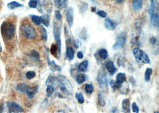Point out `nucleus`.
<instances>
[{"label": "nucleus", "instance_id": "9", "mask_svg": "<svg viewBox=\"0 0 159 113\" xmlns=\"http://www.w3.org/2000/svg\"><path fill=\"white\" fill-rule=\"evenodd\" d=\"M127 40V32L122 31L120 32L117 36L116 42L113 45V49L114 50H119L123 48L126 44Z\"/></svg>", "mask_w": 159, "mask_h": 113}, {"label": "nucleus", "instance_id": "19", "mask_svg": "<svg viewBox=\"0 0 159 113\" xmlns=\"http://www.w3.org/2000/svg\"><path fill=\"white\" fill-rule=\"evenodd\" d=\"M122 110L124 113H130V102L128 98L124 99L122 102Z\"/></svg>", "mask_w": 159, "mask_h": 113}, {"label": "nucleus", "instance_id": "25", "mask_svg": "<svg viewBox=\"0 0 159 113\" xmlns=\"http://www.w3.org/2000/svg\"><path fill=\"white\" fill-rule=\"evenodd\" d=\"M88 66V60H85L79 63L78 66V69L80 72H85Z\"/></svg>", "mask_w": 159, "mask_h": 113}, {"label": "nucleus", "instance_id": "55", "mask_svg": "<svg viewBox=\"0 0 159 113\" xmlns=\"http://www.w3.org/2000/svg\"><path fill=\"white\" fill-rule=\"evenodd\" d=\"M61 112H62V113H64L65 111H63V110H59V111H58V113H61Z\"/></svg>", "mask_w": 159, "mask_h": 113}, {"label": "nucleus", "instance_id": "27", "mask_svg": "<svg viewBox=\"0 0 159 113\" xmlns=\"http://www.w3.org/2000/svg\"><path fill=\"white\" fill-rule=\"evenodd\" d=\"M23 7V5L19 2H17L16 1L10 2L9 3H8V4H7V7L10 10H14L15 8H17L19 7Z\"/></svg>", "mask_w": 159, "mask_h": 113}, {"label": "nucleus", "instance_id": "37", "mask_svg": "<svg viewBox=\"0 0 159 113\" xmlns=\"http://www.w3.org/2000/svg\"><path fill=\"white\" fill-rule=\"evenodd\" d=\"M94 90V85L92 84H87L85 86V91L88 94H91Z\"/></svg>", "mask_w": 159, "mask_h": 113}, {"label": "nucleus", "instance_id": "20", "mask_svg": "<svg viewBox=\"0 0 159 113\" xmlns=\"http://www.w3.org/2000/svg\"><path fill=\"white\" fill-rule=\"evenodd\" d=\"M150 16V21L152 25L157 28L159 27V13L152 14Z\"/></svg>", "mask_w": 159, "mask_h": 113}, {"label": "nucleus", "instance_id": "45", "mask_svg": "<svg viewBox=\"0 0 159 113\" xmlns=\"http://www.w3.org/2000/svg\"><path fill=\"white\" fill-rule=\"evenodd\" d=\"M97 14L98 15H99L100 17H101L102 18H106L107 14V13H105V11H102V10H99L97 12Z\"/></svg>", "mask_w": 159, "mask_h": 113}, {"label": "nucleus", "instance_id": "22", "mask_svg": "<svg viewBox=\"0 0 159 113\" xmlns=\"http://www.w3.org/2000/svg\"><path fill=\"white\" fill-rule=\"evenodd\" d=\"M119 90L121 92V93L124 95H127L128 94V92H130V87L128 84L126 83V81L121 85Z\"/></svg>", "mask_w": 159, "mask_h": 113}, {"label": "nucleus", "instance_id": "8", "mask_svg": "<svg viewBox=\"0 0 159 113\" xmlns=\"http://www.w3.org/2000/svg\"><path fill=\"white\" fill-rule=\"evenodd\" d=\"M97 81L101 89L104 91L108 90V85H109L108 77L106 72H105L103 68H101L98 72Z\"/></svg>", "mask_w": 159, "mask_h": 113}, {"label": "nucleus", "instance_id": "26", "mask_svg": "<svg viewBox=\"0 0 159 113\" xmlns=\"http://www.w3.org/2000/svg\"><path fill=\"white\" fill-rule=\"evenodd\" d=\"M97 53L102 60H105L108 57V52L105 49H100L98 52H97Z\"/></svg>", "mask_w": 159, "mask_h": 113}, {"label": "nucleus", "instance_id": "42", "mask_svg": "<svg viewBox=\"0 0 159 113\" xmlns=\"http://www.w3.org/2000/svg\"><path fill=\"white\" fill-rule=\"evenodd\" d=\"M125 58L123 57L120 56L118 59H117V65L119 66H122V67H125Z\"/></svg>", "mask_w": 159, "mask_h": 113}, {"label": "nucleus", "instance_id": "21", "mask_svg": "<svg viewBox=\"0 0 159 113\" xmlns=\"http://www.w3.org/2000/svg\"><path fill=\"white\" fill-rule=\"evenodd\" d=\"M126 81V76L125 73L120 72L116 75V82L119 84L121 85Z\"/></svg>", "mask_w": 159, "mask_h": 113}, {"label": "nucleus", "instance_id": "58", "mask_svg": "<svg viewBox=\"0 0 159 113\" xmlns=\"http://www.w3.org/2000/svg\"><path fill=\"white\" fill-rule=\"evenodd\" d=\"M22 1H23V0H22Z\"/></svg>", "mask_w": 159, "mask_h": 113}, {"label": "nucleus", "instance_id": "50", "mask_svg": "<svg viewBox=\"0 0 159 113\" xmlns=\"http://www.w3.org/2000/svg\"><path fill=\"white\" fill-rule=\"evenodd\" d=\"M77 56L80 59H82L83 57H84V54L83 53L81 52V51H79L78 53H77Z\"/></svg>", "mask_w": 159, "mask_h": 113}, {"label": "nucleus", "instance_id": "3", "mask_svg": "<svg viewBox=\"0 0 159 113\" xmlns=\"http://www.w3.org/2000/svg\"><path fill=\"white\" fill-rule=\"evenodd\" d=\"M1 33L2 37L6 40H11L15 36V26L10 21H4L1 26Z\"/></svg>", "mask_w": 159, "mask_h": 113}, {"label": "nucleus", "instance_id": "38", "mask_svg": "<svg viewBox=\"0 0 159 113\" xmlns=\"http://www.w3.org/2000/svg\"><path fill=\"white\" fill-rule=\"evenodd\" d=\"M38 0H30L28 2V6L31 8H36L38 6Z\"/></svg>", "mask_w": 159, "mask_h": 113}, {"label": "nucleus", "instance_id": "23", "mask_svg": "<svg viewBox=\"0 0 159 113\" xmlns=\"http://www.w3.org/2000/svg\"><path fill=\"white\" fill-rule=\"evenodd\" d=\"M66 57L70 60H72L74 57V51L72 47L68 46L66 48Z\"/></svg>", "mask_w": 159, "mask_h": 113}, {"label": "nucleus", "instance_id": "7", "mask_svg": "<svg viewBox=\"0 0 159 113\" xmlns=\"http://www.w3.org/2000/svg\"><path fill=\"white\" fill-rule=\"evenodd\" d=\"M133 55L135 59V60L138 63H143L145 64L150 63V60L148 56L143 50L139 49L138 47H135L133 49Z\"/></svg>", "mask_w": 159, "mask_h": 113}, {"label": "nucleus", "instance_id": "15", "mask_svg": "<svg viewBox=\"0 0 159 113\" xmlns=\"http://www.w3.org/2000/svg\"><path fill=\"white\" fill-rule=\"evenodd\" d=\"M105 68L110 75H113L117 71V69L115 67L113 62L111 60H109L105 63Z\"/></svg>", "mask_w": 159, "mask_h": 113}, {"label": "nucleus", "instance_id": "36", "mask_svg": "<svg viewBox=\"0 0 159 113\" xmlns=\"http://www.w3.org/2000/svg\"><path fill=\"white\" fill-rule=\"evenodd\" d=\"M75 98L78 100V102L81 104H83L85 101L84 95H83L82 93H81V92H76L75 94Z\"/></svg>", "mask_w": 159, "mask_h": 113}, {"label": "nucleus", "instance_id": "57", "mask_svg": "<svg viewBox=\"0 0 159 113\" xmlns=\"http://www.w3.org/2000/svg\"><path fill=\"white\" fill-rule=\"evenodd\" d=\"M154 113H159V111H155V112H154Z\"/></svg>", "mask_w": 159, "mask_h": 113}, {"label": "nucleus", "instance_id": "48", "mask_svg": "<svg viewBox=\"0 0 159 113\" xmlns=\"http://www.w3.org/2000/svg\"><path fill=\"white\" fill-rule=\"evenodd\" d=\"M129 81L133 86H135L136 85V80L133 76H130L129 78Z\"/></svg>", "mask_w": 159, "mask_h": 113}, {"label": "nucleus", "instance_id": "52", "mask_svg": "<svg viewBox=\"0 0 159 113\" xmlns=\"http://www.w3.org/2000/svg\"><path fill=\"white\" fill-rule=\"evenodd\" d=\"M117 4H122V2H124L125 0H115Z\"/></svg>", "mask_w": 159, "mask_h": 113}, {"label": "nucleus", "instance_id": "47", "mask_svg": "<svg viewBox=\"0 0 159 113\" xmlns=\"http://www.w3.org/2000/svg\"><path fill=\"white\" fill-rule=\"evenodd\" d=\"M87 8H88V5L86 3H85V5H81V7H80V12L81 13H84L87 10Z\"/></svg>", "mask_w": 159, "mask_h": 113}, {"label": "nucleus", "instance_id": "2", "mask_svg": "<svg viewBox=\"0 0 159 113\" xmlns=\"http://www.w3.org/2000/svg\"><path fill=\"white\" fill-rule=\"evenodd\" d=\"M142 23L137 21L132 30L130 43L137 47L141 46L144 42V36L142 30Z\"/></svg>", "mask_w": 159, "mask_h": 113}, {"label": "nucleus", "instance_id": "4", "mask_svg": "<svg viewBox=\"0 0 159 113\" xmlns=\"http://www.w3.org/2000/svg\"><path fill=\"white\" fill-rule=\"evenodd\" d=\"M61 28H62V23L61 20L59 21L56 20V18L54 19L53 21V32H54V36L56 42V44L58 48V56H61Z\"/></svg>", "mask_w": 159, "mask_h": 113}, {"label": "nucleus", "instance_id": "49", "mask_svg": "<svg viewBox=\"0 0 159 113\" xmlns=\"http://www.w3.org/2000/svg\"><path fill=\"white\" fill-rule=\"evenodd\" d=\"M157 42V40L156 39V37H151L150 39V43L151 44H155Z\"/></svg>", "mask_w": 159, "mask_h": 113}, {"label": "nucleus", "instance_id": "6", "mask_svg": "<svg viewBox=\"0 0 159 113\" xmlns=\"http://www.w3.org/2000/svg\"><path fill=\"white\" fill-rule=\"evenodd\" d=\"M26 63L32 66H40L41 65V61L40 55L36 50H32L30 51L26 57Z\"/></svg>", "mask_w": 159, "mask_h": 113}, {"label": "nucleus", "instance_id": "54", "mask_svg": "<svg viewBox=\"0 0 159 113\" xmlns=\"http://www.w3.org/2000/svg\"><path fill=\"white\" fill-rule=\"evenodd\" d=\"M91 11L92 12H95V7H92L91 8Z\"/></svg>", "mask_w": 159, "mask_h": 113}, {"label": "nucleus", "instance_id": "1", "mask_svg": "<svg viewBox=\"0 0 159 113\" xmlns=\"http://www.w3.org/2000/svg\"><path fill=\"white\" fill-rule=\"evenodd\" d=\"M57 79L58 86L61 92L59 93L58 97L61 98V95H63V98H66V95H71L73 92V88L69 79L61 75L58 76Z\"/></svg>", "mask_w": 159, "mask_h": 113}, {"label": "nucleus", "instance_id": "12", "mask_svg": "<svg viewBox=\"0 0 159 113\" xmlns=\"http://www.w3.org/2000/svg\"><path fill=\"white\" fill-rule=\"evenodd\" d=\"M118 24L117 23L113 21V20L109 18H106L104 21V26L105 28L108 30L110 31H113L116 29Z\"/></svg>", "mask_w": 159, "mask_h": 113}, {"label": "nucleus", "instance_id": "35", "mask_svg": "<svg viewBox=\"0 0 159 113\" xmlns=\"http://www.w3.org/2000/svg\"><path fill=\"white\" fill-rule=\"evenodd\" d=\"M98 102L101 107H103L105 105V101L104 98V95L102 92H99L98 94Z\"/></svg>", "mask_w": 159, "mask_h": 113}, {"label": "nucleus", "instance_id": "24", "mask_svg": "<svg viewBox=\"0 0 159 113\" xmlns=\"http://www.w3.org/2000/svg\"><path fill=\"white\" fill-rule=\"evenodd\" d=\"M41 23H43V26L48 27L50 24V15L48 14H43V15L40 16Z\"/></svg>", "mask_w": 159, "mask_h": 113}, {"label": "nucleus", "instance_id": "46", "mask_svg": "<svg viewBox=\"0 0 159 113\" xmlns=\"http://www.w3.org/2000/svg\"><path fill=\"white\" fill-rule=\"evenodd\" d=\"M55 18H56V20H59V21H61V20L62 16H61V14L60 13V12L59 10L55 11Z\"/></svg>", "mask_w": 159, "mask_h": 113}, {"label": "nucleus", "instance_id": "53", "mask_svg": "<svg viewBox=\"0 0 159 113\" xmlns=\"http://www.w3.org/2000/svg\"><path fill=\"white\" fill-rule=\"evenodd\" d=\"M90 1H91L92 3H94V4H98V2L95 1V0H89Z\"/></svg>", "mask_w": 159, "mask_h": 113}, {"label": "nucleus", "instance_id": "51", "mask_svg": "<svg viewBox=\"0 0 159 113\" xmlns=\"http://www.w3.org/2000/svg\"><path fill=\"white\" fill-rule=\"evenodd\" d=\"M110 112H111V113H116V112H119V111H117V107H113V108L112 109V110H111Z\"/></svg>", "mask_w": 159, "mask_h": 113}, {"label": "nucleus", "instance_id": "18", "mask_svg": "<svg viewBox=\"0 0 159 113\" xmlns=\"http://www.w3.org/2000/svg\"><path fill=\"white\" fill-rule=\"evenodd\" d=\"M54 5L59 10H62L67 6L68 0H54Z\"/></svg>", "mask_w": 159, "mask_h": 113}, {"label": "nucleus", "instance_id": "40", "mask_svg": "<svg viewBox=\"0 0 159 113\" xmlns=\"http://www.w3.org/2000/svg\"><path fill=\"white\" fill-rule=\"evenodd\" d=\"M46 92H47V94L48 95V97H51L53 94L54 93V88L52 86H48L47 88V89H46Z\"/></svg>", "mask_w": 159, "mask_h": 113}, {"label": "nucleus", "instance_id": "16", "mask_svg": "<svg viewBox=\"0 0 159 113\" xmlns=\"http://www.w3.org/2000/svg\"><path fill=\"white\" fill-rule=\"evenodd\" d=\"M45 85H47V86H52L53 87H54V86H58L57 77H55L52 75H49L46 80Z\"/></svg>", "mask_w": 159, "mask_h": 113}, {"label": "nucleus", "instance_id": "56", "mask_svg": "<svg viewBox=\"0 0 159 113\" xmlns=\"http://www.w3.org/2000/svg\"><path fill=\"white\" fill-rule=\"evenodd\" d=\"M1 51H2V46H1V45L0 44V53L1 52Z\"/></svg>", "mask_w": 159, "mask_h": 113}, {"label": "nucleus", "instance_id": "41", "mask_svg": "<svg viewBox=\"0 0 159 113\" xmlns=\"http://www.w3.org/2000/svg\"><path fill=\"white\" fill-rule=\"evenodd\" d=\"M110 84L111 85V86H112V88H113V90H115V89H119L120 86L122 85V84H121V85L119 84L118 83L116 82V81H114L113 80H111V81H110Z\"/></svg>", "mask_w": 159, "mask_h": 113}, {"label": "nucleus", "instance_id": "14", "mask_svg": "<svg viewBox=\"0 0 159 113\" xmlns=\"http://www.w3.org/2000/svg\"><path fill=\"white\" fill-rule=\"evenodd\" d=\"M38 85H35L34 86H29V88H28V89L26 90L25 94H26V95L28 96V97L29 98V99H32L35 94L37 93L38 90Z\"/></svg>", "mask_w": 159, "mask_h": 113}, {"label": "nucleus", "instance_id": "28", "mask_svg": "<svg viewBox=\"0 0 159 113\" xmlns=\"http://www.w3.org/2000/svg\"><path fill=\"white\" fill-rule=\"evenodd\" d=\"M40 31L41 33V40L43 41H47V39H48V34H47V30L45 28V27L41 26L40 27Z\"/></svg>", "mask_w": 159, "mask_h": 113}, {"label": "nucleus", "instance_id": "13", "mask_svg": "<svg viewBox=\"0 0 159 113\" xmlns=\"http://www.w3.org/2000/svg\"><path fill=\"white\" fill-rule=\"evenodd\" d=\"M159 5H158V2L157 0H151L150 2V5L148 8V13L150 15L152 14H156L159 13Z\"/></svg>", "mask_w": 159, "mask_h": 113}, {"label": "nucleus", "instance_id": "29", "mask_svg": "<svg viewBox=\"0 0 159 113\" xmlns=\"http://www.w3.org/2000/svg\"><path fill=\"white\" fill-rule=\"evenodd\" d=\"M29 87V85H28L26 84H25V83H22V84H19L17 85L16 89L19 91H20V92H21L22 93H25V94L26 90L28 89V88Z\"/></svg>", "mask_w": 159, "mask_h": 113}, {"label": "nucleus", "instance_id": "30", "mask_svg": "<svg viewBox=\"0 0 159 113\" xmlns=\"http://www.w3.org/2000/svg\"><path fill=\"white\" fill-rule=\"evenodd\" d=\"M48 65L50 66V69L52 71H57L60 72L61 71V68L60 66L57 65L55 62V61H50V62L48 63Z\"/></svg>", "mask_w": 159, "mask_h": 113}, {"label": "nucleus", "instance_id": "32", "mask_svg": "<svg viewBox=\"0 0 159 113\" xmlns=\"http://www.w3.org/2000/svg\"><path fill=\"white\" fill-rule=\"evenodd\" d=\"M86 79H87L86 75L85 74H82V73L78 74L76 77V81L77 83L79 84H81L84 83L86 81Z\"/></svg>", "mask_w": 159, "mask_h": 113}, {"label": "nucleus", "instance_id": "39", "mask_svg": "<svg viewBox=\"0 0 159 113\" xmlns=\"http://www.w3.org/2000/svg\"><path fill=\"white\" fill-rule=\"evenodd\" d=\"M36 76V73L33 71H28L26 73V77L28 79H32Z\"/></svg>", "mask_w": 159, "mask_h": 113}, {"label": "nucleus", "instance_id": "43", "mask_svg": "<svg viewBox=\"0 0 159 113\" xmlns=\"http://www.w3.org/2000/svg\"><path fill=\"white\" fill-rule=\"evenodd\" d=\"M79 37L83 39V40H86L87 37V30L84 28L79 33Z\"/></svg>", "mask_w": 159, "mask_h": 113}, {"label": "nucleus", "instance_id": "11", "mask_svg": "<svg viewBox=\"0 0 159 113\" xmlns=\"http://www.w3.org/2000/svg\"><path fill=\"white\" fill-rule=\"evenodd\" d=\"M65 15H66V21L69 26V27H72L73 24V9L72 7H69L66 8L65 10Z\"/></svg>", "mask_w": 159, "mask_h": 113}, {"label": "nucleus", "instance_id": "33", "mask_svg": "<svg viewBox=\"0 0 159 113\" xmlns=\"http://www.w3.org/2000/svg\"><path fill=\"white\" fill-rule=\"evenodd\" d=\"M153 69L151 68H148L146 69L145 72L144 79L146 82H148L150 81L151 76L153 73Z\"/></svg>", "mask_w": 159, "mask_h": 113}, {"label": "nucleus", "instance_id": "5", "mask_svg": "<svg viewBox=\"0 0 159 113\" xmlns=\"http://www.w3.org/2000/svg\"><path fill=\"white\" fill-rule=\"evenodd\" d=\"M20 31L22 36L27 39H33L37 36L36 30L29 23L22 24L20 26Z\"/></svg>", "mask_w": 159, "mask_h": 113}, {"label": "nucleus", "instance_id": "10", "mask_svg": "<svg viewBox=\"0 0 159 113\" xmlns=\"http://www.w3.org/2000/svg\"><path fill=\"white\" fill-rule=\"evenodd\" d=\"M9 113H23L24 110L23 107L15 102H8L7 104Z\"/></svg>", "mask_w": 159, "mask_h": 113}, {"label": "nucleus", "instance_id": "17", "mask_svg": "<svg viewBox=\"0 0 159 113\" xmlns=\"http://www.w3.org/2000/svg\"><path fill=\"white\" fill-rule=\"evenodd\" d=\"M143 4V0H133L132 8L134 11H138L141 10Z\"/></svg>", "mask_w": 159, "mask_h": 113}, {"label": "nucleus", "instance_id": "44", "mask_svg": "<svg viewBox=\"0 0 159 113\" xmlns=\"http://www.w3.org/2000/svg\"><path fill=\"white\" fill-rule=\"evenodd\" d=\"M132 111L133 113H138L140 112L139 107L135 102H133L132 104Z\"/></svg>", "mask_w": 159, "mask_h": 113}, {"label": "nucleus", "instance_id": "34", "mask_svg": "<svg viewBox=\"0 0 159 113\" xmlns=\"http://www.w3.org/2000/svg\"><path fill=\"white\" fill-rule=\"evenodd\" d=\"M50 52H51V55H52L53 56L56 57V58H58V48H57V44H53L51 45V48H50Z\"/></svg>", "mask_w": 159, "mask_h": 113}, {"label": "nucleus", "instance_id": "31", "mask_svg": "<svg viewBox=\"0 0 159 113\" xmlns=\"http://www.w3.org/2000/svg\"><path fill=\"white\" fill-rule=\"evenodd\" d=\"M30 18L32 21L36 26H40L41 24V18L40 16H38L36 15H31Z\"/></svg>", "mask_w": 159, "mask_h": 113}]
</instances>
